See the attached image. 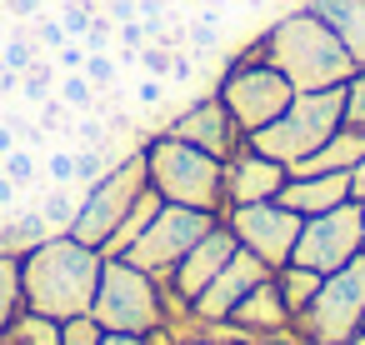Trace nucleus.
Wrapping results in <instances>:
<instances>
[{
	"label": "nucleus",
	"instance_id": "obj_29",
	"mask_svg": "<svg viewBox=\"0 0 365 345\" xmlns=\"http://www.w3.org/2000/svg\"><path fill=\"white\" fill-rule=\"evenodd\" d=\"M345 91V125H355V130H365V66L340 86Z\"/></svg>",
	"mask_w": 365,
	"mask_h": 345
},
{
	"label": "nucleus",
	"instance_id": "obj_34",
	"mask_svg": "<svg viewBox=\"0 0 365 345\" xmlns=\"http://www.w3.org/2000/svg\"><path fill=\"white\" fill-rule=\"evenodd\" d=\"M71 36H66V26L61 21H51V16H36V46L41 51H61Z\"/></svg>",
	"mask_w": 365,
	"mask_h": 345
},
{
	"label": "nucleus",
	"instance_id": "obj_42",
	"mask_svg": "<svg viewBox=\"0 0 365 345\" xmlns=\"http://www.w3.org/2000/svg\"><path fill=\"white\" fill-rule=\"evenodd\" d=\"M11 91H21V71H6V66H0V96H11Z\"/></svg>",
	"mask_w": 365,
	"mask_h": 345
},
{
	"label": "nucleus",
	"instance_id": "obj_35",
	"mask_svg": "<svg viewBox=\"0 0 365 345\" xmlns=\"http://www.w3.org/2000/svg\"><path fill=\"white\" fill-rule=\"evenodd\" d=\"M56 66H61V71H86V41H66V46L56 51Z\"/></svg>",
	"mask_w": 365,
	"mask_h": 345
},
{
	"label": "nucleus",
	"instance_id": "obj_37",
	"mask_svg": "<svg viewBox=\"0 0 365 345\" xmlns=\"http://www.w3.org/2000/svg\"><path fill=\"white\" fill-rule=\"evenodd\" d=\"M135 96H140V105H160V101H165V86H160L155 76H145V81L135 86Z\"/></svg>",
	"mask_w": 365,
	"mask_h": 345
},
{
	"label": "nucleus",
	"instance_id": "obj_33",
	"mask_svg": "<svg viewBox=\"0 0 365 345\" xmlns=\"http://www.w3.org/2000/svg\"><path fill=\"white\" fill-rule=\"evenodd\" d=\"M46 175H51V185H76V150H51Z\"/></svg>",
	"mask_w": 365,
	"mask_h": 345
},
{
	"label": "nucleus",
	"instance_id": "obj_11",
	"mask_svg": "<svg viewBox=\"0 0 365 345\" xmlns=\"http://www.w3.org/2000/svg\"><path fill=\"white\" fill-rule=\"evenodd\" d=\"M360 250H365V245H360V200H340L335 210L305 215L290 260H300V265L330 275V270H340L345 260H355Z\"/></svg>",
	"mask_w": 365,
	"mask_h": 345
},
{
	"label": "nucleus",
	"instance_id": "obj_7",
	"mask_svg": "<svg viewBox=\"0 0 365 345\" xmlns=\"http://www.w3.org/2000/svg\"><path fill=\"white\" fill-rule=\"evenodd\" d=\"M145 190H150V180H145V155H140V145H135V150L120 155L101 180H91V185L81 190V210H76V220H71V235L101 250V240L120 225V215H125Z\"/></svg>",
	"mask_w": 365,
	"mask_h": 345
},
{
	"label": "nucleus",
	"instance_id": "obj_21",
	"mask_svg": "<svg viewBox=\"0 0 365 345\" xmlns=\"http://www.w3.org/2000/svg\"><path fill=\"white\" fill-rule=\"evenodd\" d=\"M160 205H165V200H160L155 190H145V195H140V200H135V205L120 215V225H115V230L101 240V255H125V250L140 240V230L155 220V210H160Z\"/></svg>",
	"mask_w": 365,
	"mask_h": 345
},
{
	"label": "nucleus",
	"instance_id": "obj_18",
	"mask_svg": "<svg viewBox=\"0 0 365 345\" xmlns=\"http://www.w3.org/2000/svg\"><path fill=\"white\" fill-rule=\"evenodd\" d=\"M360 155H365V130L340 125L325 145H315L305 160H295V165H290V175H335V170H350Z\"/></svg>",
	"mask_w": 365,
	"mask_h": 345
},
{
	"label": "nucleus",
	"instance_id": "obj_43",
	"mask_svg": "<svg viewBox=\"0 0 365 345\" xmlns=\"http://www.w3.org/2000/svg\"><path fill=\"white\" fill-rule=\"evenodd\" d=\"M170 76H175V81H190V76H195V66H190V56H175V66H170Z\"/></svg>",
	"mask_w": 365,
	"mask_h": 345
},
{
	"label": "nucleus",
	"instance_id": "obj_27",
	"mask_svg": "<svg viewBox=\"0 0 365 345\" xmlns=\"http://www.w3.org/2000/svg\"><path fill=\"white\" fill-rule=\"evenodd\" d=\"M101 340H106V330H101V320H96L91 310L61 320V345H101Z\"/></svg>",
	"mask_w": 365,
	"mask_h": 345
},
{
	"label": "nucleus",
	"instance_id": "obj_26",
	"mask_svg": "<svg viewBox=\"0 0 365 345\" xmlns=\"http://www.w3.org/2000/svg\"><path fill=\"white\" fill-rule=\"evenodd\" d=\"M0 170H6V175L26 190V185H36V180H41V155H36L31 145H16L11 155H0Z\"/></svg>",
	"mask_w": 365,
	"mask_h": 345
},
{
	"label": "nucleus",
	"instance_id": "obj_47",
	"mask_svg": "<svg viewBox=\"0 0 365 345\" xmlns=\"http://www.w3.org/2000/svg\"><path fill=\"white\" fill-rule=\"evenodd\" d=\"M350 345H365V330H360V335H355V340H350Z\"/></svg>",
	"mask_w": 365,
	"mask_h": 345
},
{
	"label": "nucleus",
	"instance_id": "obj_28",
	"mask_svg": "<svg viewBox=\"0 0 365 345\" xmlns=\"http://www.w3.org/2000/svg\"><path fill=\"white\" fill-rule=\"evenodd\" d=\"M61 26H66V36L71 41H86V31H91V21H96V0H66L61 6V16H56Z\"/></svg>",
	"mask_w": 365,
	"mask_h": 345
},
{
	"label": "nucleus",
	"instance_id": "obj_48",
	"mask_svg": "<svg viewBox=\"0 0 365 345\" xmlns=\"http://www.w3.org/2000/svg\"><path fill=\"white\" fill-rule=\"evenodd\" d=\"M250 6H265V0H250Z\"/></svg>",
	"mask_w": 365,
	"mask_h": 345
},
{
	"label": "nucleus",
	"instance_id": "obj_22",
	"mask_svg": "<svg viewBox=\"0 0 365 345\" xmlns=\"http://www.w3.org/2000/svg\"><path fill=\"white\" fill-rule=\"evenodd\" d=\"M320 270H310V265H300V260H285L280 270H275V285H280V300L290 305V315H300L310 300H315V290H320Z\"/></svg>",
	"mask_w": 365,
	"mask_h": 345
},
{
	"label": "nucleus",
	"instance_id": "obj_31",
	"mask_svg": "<svg viewBox=\"0 0 365 345\" xmlns=\"http://www.w3.org/2000/svg\"><path fill=\"white\" fill-rule=\"evenodd\" d=\"M140 66H145V76L165 81V76H170V66H175V51H170V46H160V41H145V46H140Z\"/></svg>",
	"mask_w": 365,
	"mask_h": 345
},
{
	"label": "nucleus",
	"instance_id": "obj_1",
	"mask_svg": "<svg viewBox=\"0 0 365 345\" xmlns=\"http://www.w3.org/2000/svg\"><path fill=\"white\" fill-rule=\"evenodd\" d=\"M101 265L106 255L86 240H76L71 230H56L46 235L26 260H21V295H26V310H41L51 320H71V315H86L91 300H96V285H101Z\"/></svg>",
	"mask_w": 365,
	"mask_h": 345
},
{
	"label": "nucleus",
	"instance_id": "obj_3",
	"mask_svg": "<svg viewBox=\"0 0 365 345\" xmlns=\"http://www.w3.org/2000/svg\"><path fill=\"white\" fill-rule=\"evenodd\" d=\"M140 155H145V180L160 200L225 215V160L220 155H210L190 140H175L165 130L145 135Z\"/></svg>",
	"mask_w": 365,
	"mask_h": 345
},
{
	"label": "nucleus",
	"instance_id": "obj_10",
	"mask_svg": "<svg viewBox=\"0 0 365 345\" xmlns=\"http://www.w3.org/2000/svg\"><path fill=\"white\" fill-rule=\"evenodd\" d=\"M220 220H225V225L235 230V240H240L250 255H260L270 270H280V265L295 255V240H300V225H305V215H295V210L280 205V200L235 205V210H225Z\"/></svg>",
	"mask_w": 365,
	"mask_h": 345
},
{
	"label": "nucleus",
	"instance_id": "obj_6",
	"mask_svg": "<svg viewBox=\"0 0 365 345\" xmlns=\"http://www.w3.org/2000/svg\"><path fill=\"white\" fill-rule=\"evenodd\" d=\"M365 330V250L330 270L315 300L295 315V335L305 345H350Z\"/></svg>",
	"mask_w": 365,
	"mask_h": 345
},
{
	"label": "nucleus",
	"instance_id": "obj_49",
	"mask_svg": "<svg viewBox=\"0 0 365 345\" xmlns=\"http://www.w3.org/2000/svg\"><path fill=\"white\" fill-rule=\"evenodd\" d=\"M250 345H265V340H250Z\"/></svg>",
	"mask_w": 365,
	"mask_h": 345
},
{
	"label": "nucleus",
	"instance_id": "obj_36",
	"mask_svg": "<svg viewBox=\"0 0 365 345\" xmlns=\"http://www.w3.org/2000/svg\"><path fill=\"white\" fill-rule=\"evenodd\" d=\"M0 11L16 16V21H36L41 16V0H0Z\"/></svg>",
	"mask_w": 365,
	"mask_h": 345
},
{
	"label": "nucleus",
	"instance_id": "obj_40",
	"mask_svg": "<svg viewBox=\"0 0 365 345\" xmlns=\"http://www.w3.org/2000/svg\"><path fill=\"white\" fill-rule=\"evenodd\" d=\"M16 195H21V185H16L6 170H0V210H16Z\"/></svg>",
	"mask_w": 365,
	"mask_h": 345
},
{
	"label": "nucleus",
	"instance_id": "obj_19",
	"mask_svg": "<svg viewBox=\"0 0 365 345\" xmlns=\"http://www.w3.org/2000/svg\"><path fill=\"white\" fill-rule=\"evenodd\" d=\"M305 11H315L355 56V66H365V0H305Z\"/></svg>",
	"mask_w": 365,
	"mask_h": 345
},
{
	"label": "nucleus",
	"instance_id": "obj_5",
	"mask_svg": "<svg viewBox=\"0 0 365 345\" xmlns=\"http://www.w3.org/2000/svg\"><path fill=\"white\" fill-rule=\"evenodd\" d=\"M91 315L101 320V330H120V335H145L155 325H165V295L160 280L140 265H130L125 255H106L101 265V285L91 300Z\"/></svg>",
	"mask_w": 365,
	"mask_h": 345
},
{
	"label": "nucleus",
	"instance_id": "obj_41",
	"mask_svg": "<svg viewBox=\"0 0 365 345\" xmlns=\"http://www.w3.org/2000/svg\"><path fill=\"white\" fill-rule=\"evenodd\" d=\"M140 340H145V345H175V330H170V325H155V330H145Z\"/></svg>",
	"mask_w": 365,
	"mask_h": 345
},
{
	"label": "nucleus",
	"instance_id": "obj_16",
	"mask_svg": "<svg viewBox=\"0 0 365 345\" xmlns=\"http://www.w3.org/2000/svg\"><path fill=\"white\" fill-rule=\"evenodd\" d=\"M230 325H240L245 330V340H270V335H280V330H290L295 325V315H290V305L280 300V285H275V270L230 310Z\"/></svg>",
	"mask_w": 365,
	"mask_h": 345
},
{
	"label": "nucleus",
	"instance_id": "obj_32",
	"mask_svg": "<svg viewBox=\"0 0 365 345\" xmlns=\"http://www.w3.org/2000/svg\"><path fill=\"white\" fill-rule=\"evenodd\" d=\"M86 76L96 81V91H110L115 86V56L110 51H86Z\"/></svg>",
	"mask_w": 365,
	"mask_h": 345
},
{
	"label": "nucleus",
	"instance_id": "obj_9",
	"mask_svg": "<svg viewBox=\"0 0 365 345\" xmlns=\"http://www.w3.org/2000/svg\"><path fill=\"white\" fill-rule=\"evenodd\" d=\"M220 225V215H210V210H190V205H160L155 210V220L140 230V240L125 250V260L130 265H140V270H150L155 280H165L175 265H180V255L205 235V230H215Z\"/></svg>",
	"mask_w": 365,
	"mask_h": 345
},
{
	"label": "nucleus",
	"instance_id": "obj_2",
	"mask_svg": "<svg viewBox=\"0 0 365 345\" xmlns=\"http://www.w3.org/2000/svg\"><path fill=\"white\" fill-rule=\"evenodd\" d=\"M265 41H270V66L295 91H330V86H345L360 71L355 56L340 46V36L315 11H305V6L290 11V16H280L265 31Z\"/></svg>",
	"mask_w": 365,
	"mask_h": 345
},
{
	"label": "nucleus",
	"instance_id": "obj_13",
	"mask_svg": "<svg viewBox=\"0 0 365 345\" xmlns=\"http://www.w3.org/2000/svg\"><path fill=\"white\" fill-rule=\"evenodd\" d=\"M265 275H270V265H265L260 255H250L245 245H235V255L220 265V275L190 300V315H195V320H230V310H235Z\"/></svg>",
	"mask_w": 365,
	"mask_h": 345
},
{
	"label": "nucleus",
	"instance_id": "obj_4",
	"mask_svg": "<svg viewBox=\"0 0 365 345\" xmlns=\"http://www.w3.org/2000/svg\"><path fill=\"white\" fill-rule=\"evenodd\" d=\"M340 125H345V91H340V86H330V91H295L290 105H285L270 125H260V130L250 135V145H255L260 155L280 160V165H295V160H305L315 145H325Z\"/></svg>",
	"mask_w": 365,
	"mask_h": 345
},
{
	"label": "nucleus",
	"instance_id": "obj_38",
	"mask_svg": "<svg viewBox=\"0 0 365 345\" xmlns=\"http://www.w3.org/2000/svg\"><path fill=\"white\" fill-rule=\"evenodd\" d=\"M345 175H350V200H360V205H365V155H360Z\"/></svg>",
	"mask_w": 365,
	"mask_h": 345
},
{
	"label": "nucleus",
	"instance_id": "obj_20",
	"mask_svg": "<svg viewBox=\"0 0 365 345\" xmlns=\"http://www.w3.org/2000/svg\"><path fill=\"white\" fill-rule=\"evenodd\" d=\"M46 235H56V230L46 225L41 210H6L0 215V255L6 260H26Z\"/></svg>",
	"mask_w": 365,
	"mask_h": 345
},
{
	"label": "nucleus",
	"instance_id": "obj_12",
	"mask_svg": "<svg viewBox=\"0 0 365 345\" xmlns=\"http://www.w3.org/2000/svg\"><path fill=\"white\" fill-rule=\"evenodd\" d=\"M160 130H165V135H175V140H190V145H200V150H210V155H220V160H230V155L245 145L240 125L230 120V110L220 105V96H215V91H210V96H200V101H190L185 110H175Z\"/></svg>",
	"mask_w": 365,
	"mask_h": 345
},
{
	"label": "nucleus",
	"instance_id": "obj_44",
	"mask_svg": "<svg viewBox=\"0 0 365 345\" xmlns=\"http://www.w3.org/2000/svg\"><path fill=\"white\" fill-rule=\"evenodd\" d=\"M101 345H145L140 335H120V330H106V340Z\"/></svg>",
	"mask_w": 365,
	"mask_h": 345
},
{
	"label": "nucleus",
	"instance_id": "obj_23",
	"mask_svg": "<svg viewBox=\"0 0 365 345\" xmlns=\"http://www.w3.org/2000/svg\"><path fill=\"white\" fill-rule=\"evenodd\" d=\"M26 310V295H21V260H6L0 255V335L11 330V320Z\"/></svg>",
	"mask_w": 365,
	"mask_h": 345
},
{
	"label": "nucleus",
	"instance_id": "obj_30",
	"mask_svg": "<svg viewBox=\"0 0 365 345\" xmlns=\"http://www.w3.org/2000/svg\"><path fill=\"white\" fill-rule=\"evenodd\" d=\"M36 61H41V46H36V41H6V51H0V66H6V71H21V76H26Z\"/></svg>",
	"mask_w": 365,
	"mask_h": 345
},
{
	"label": "nucleus",
	"instance_id": "obj_46",
	"mask_svg": "<svg viewBox=\"0 0 365 345\" xmlns=\"http://www.w3.org/2000/svg\"><path fill=\"white\" fill-rule=\"evenodd\" d=\"M360 245H365V205H360Z\"/></svg>",
	"mask_w": 365,
	"mask_h": 345
},
{
	"label": "nucleus",
	"instance_id": "obj_24",
	"mask_svg": "<svg viewBox=\"0 0 365 345\" xmlns=\"http://www.w3.org/2000/svg\"><path fill=\"white\" fill-rule=\"evenodd\" d=\"M76 210H81V190H76V185H56V190L41 195V215H46L51 230H71Z\"/></svg>",
	"mask_w": 365,
	"mask_h": 345
},
{
	"label": "nucleus",
	"instance_id": "obj_17",
	"mask_svg": "<svg viewBox=\"0 0 365 345\" xmlns=\"http://www.w3.org/2000/svg\"><path fill=\"white\" fill-rule=\"evenodd\" d=\"M275 200L290 205L295 215H320V210H335L340 200H350V175L345 170H335V175H290Z\"/></svg>",
	"mask_w": 365,
	"mask_h": 345
},
{
	"label": "nucleus",
	"instance_id": "obj_39",
	"mask_svg": "<svg viewBox=\"0 0 365 345\" xmlns=\"http://www.w3.org/2000/svg\"><path fill=\"white\" fill-rule=\"evenodd\" d=\"M106 16L120 26V21H135L140 11H135V0H106Z\"/></svg>",
	"mask_w": 365,
	"mask_h": 345
},
{
	"label": "nucleus",
	"instance_id": "obj_14",
	"mask_svg": "<svg viewBox=\"0 0 365 345\" xmlns=\"http://www.w3.org/2000/svg\"><path fill=\"white\" fill-rule=\"evenodd\" d=\"M285 180H290V165L260 155V150L245 140V145L225 160V210H235V205H255V200H275Z\"/></svg>",
	"mask_w": 365,
	"mask_h": 345
},
{
	"label": "nucleus",
	"instance_id": "obj_15",
	"mask_svg": "<svg viewBox=\"0 0 365 345\" xmlns=\"http://www.w3.org/2000/svg\"><path fill=\"white\" fill-rule=\"evenodd\" d=\"M235 245H240V240H235V230L220 220L215 230H205V235H200V240H195V245L180 255V265L165 275V285H170V290H175L185 305H190V300H195V295H200V290H205V285L220 275V265L235 255Z\"/></svg>",
	"mask_w": 365,
	"mask_h": 345
},
{
	"label": "nucleus",
	"instance_id": "obj_45",
	"mask_svg": "<svg viewBox=\"0 0 365 345\" xmlns=\"http://www.w3.org/2000/svg\"><path fill=\"white\" fill-rule=\"evenodd\" d=\"M16 145H21V140H16V130H11V125H0V155H11Z\"/></svg>",
	"mask_w": 365,
	"mask_h": 345
},
{
	"label": "nucleus",
	"instance_id": "obj_25",
	"mask_svg": "<svg viewBox=\"0 0 365 345\" xmlns=\"http://www.w3.org/2000/svg\"><path fill=\"white\" fill-rule=\"evenodd\" d=\"M56 96L81 115V110H96V101H101V91H96V81L86 76V71H61V81H56Z\"/></svg>",
	"mask_w": 365,
	"mask_h": 345
},
{
	"label": "nucleus",
	"instance_id": "obj_8",
	"mask_svg": "<svg viewBox=\"0 0 365 345\" xmlns=\"http://www.w3.org/2000/svg\"><path fill=\"white\" fill-rule=\"evenodd\" d=\"M215 96H220V105L230 110V120L240 125V135L250 140L260 125H270V120L290 105L295 86H290L270 61H260V66H235V61H230V66L220 71Z\"/></svg>",
	"mask_w": 365,
	"mask_h": 345
}]
</instances>
